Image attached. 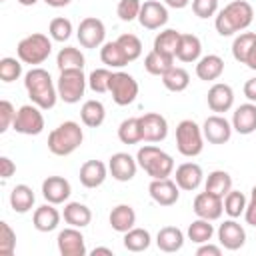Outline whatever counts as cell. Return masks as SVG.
Returning <instances> with one entry per match:
<instances>
[{"label": "cell", "mask_w": 256, "mask_h": 256, "mask_svg": "<svg viewBox=\"0 0 256 256\" xmlns=\"http://www.w3.org/2000/svg\"><path fill=\"white\" fill-rule=\"evenodd\" d=\"M150 242V232L144 228H130L128 232H124V248L130 252H144L148 250Z\"/></svg>", "instance_id": "obj_38"}, {"label": "cell", "mask_w": 256, "mask_h": 256, "mask_svg": "<svg viewBox=\"0 0 256 256\" xmlns=\"http://www.w3.org/2000/svg\"><path fill=\"white\" fill-rule=\"evenodd\" d=\"M172 66H174V56H168V54H162V52H156V50L148 52L146 58H144V68L152 76L162 78Z\"/></svg>", "instance_id": "obj_32"}, {"label": "cell", "mask_w": 256, "mask_h": 256, "mask_svg": "<svg viewBox=\"0 0 256 256\" xmlns=\"http://www.w3.org/2000/svg\"><path fill=\"white\" fill-rule=\"evenodd\" d=\"M108 166L100 160H86L82 166H80V184L84 188H98L104 184L106 176H108Z\"/></svg>", "instance_id": "obj_22"}, {"label": "cell", "mask_w": 256, "mask_h": 256, "mask_svg": "<svg viewBox=\"0 0 256 256\" xmlns=\"http://www.w3.org/2000/svg\"><path fill=\"white\" fill-rule=\"evenodd\" d=\"M16 248V232L10 228L8 222H0V254L12 256Z\"/></svg>", "instance_id": "obj_47"}, {"label": "cell", "mask_w": 256, "mask_h": 256, "mask_svg": "<svg viewBox=\"0 0 256 256\" xmlns=\"http://www.w3.org/2000/svg\"><path fill=\"white\" fill-rule=\"evenodd\" d=\"M180 32L178 30H162L156 38H154V48L156 52H162V54H168V56H174L176 58V50H178V42H180Z\"/></svg>", "instance_id": "obj_36"}, {"label": "cell", "mask_w": 256, "mask_h": 256, "mask_svg": "<svg viewBox=\"0 0 256 256\" xmlns=\"http://www.w3.org/2000/svg\"><path fill=\"white\" fill-rule=\"evenodd\" d=\"M148 192H150V198L160 206H172L180 198V188L170 178H152Z\"/></svg>", "instance_id": "obj_14"}, {"label": "cell", "mask_w": 256, "mask_h": 256, "mask_svg": "<svg viewBox=\"0 0 256 256\" xmlns=\"http://www.w3.org/2000/svg\"><path fill=\"white\" fill-rule=\"evenodd\" d=\"M116 42L124 50L128 62H134V60H138L142 56V42H140V38L136 34H122V36H118Z\"/></svg>", "instance_id": "obj_43"}, {"label": "cell", "mask_w": 256, "mask_h": 256, "mask_svg": "<svg viewBox=\"0 0 256 256\" xmlns=\"http://www.w3.org/2000/svg\"><path fill=\"white\" fill-rule=\"evenodd\" d=\"M138 22L146 30H158L160 26H164L168 22V10L158 0H146L142 4V8H140Z\"/></svg>", "instance_id": "obj_15"}, {"label": "cell", "mask_w": 256, "mask_h": 256, "mask_svg": "<svg viewBox=\"0 0 256 256\" xmlns=\"http://www.w3.org/2000/svg\"><path fill=\"white\" fill-rule=\"evenodd\" d=\"M244 96H246L250 102L256 104V78L246 80V84H244Z\"/></svg>", "instance_id": "obj_54"}, {"label": "cell", "mask_w": 256, "mask_h": 256, "mask_svg": "<svg viewBox=\"0 0 256 256\" xmlns=\"http://www.w3.org/2000/svg\"><path fill=\"white\" fill-rule=\"evenodd\" d=\"M62 216H64V222L74 226V228H84V226H88L92 222V212L82 202H68L64 206Z\"/></svg>", "instance_id": "obj_29"}, {"label": "cell", "mask_w": 256, "mask_h": 256, "mask_svg": "<svg viewBox=\"0 0 256 256\" xmlns=\"http://www.w3.org/2000/svg\"><path fill=\"white\" fill-rule=\"evenodd\" d=\"M14 118H16V110H14L12 102L2 100L0 102V132H6L14 124Z\"/></svg>", "instance_id": "obj_50"}, {"label": "cell", "mask_w": 256, "mask_h": 256, "mask_svg": "<svg viewBox=\"0 0 256 256\" xmlns=\"http://www.w3.org/2000/svg\"><path fill=\"white\" fill-rule=\"evenodd\" d=\"M218 10V0H192V12L198 18H210Z\"/></svg>", "instance_id": "obj_49"}, {"label": "cell", "mask_w": 256, "mask_h": 256, "mask_svg": "<svg viewBox=\"0 0 256 256\" xmlns=\"http://www.w3.org/2000/svg\"><path fill=\"white\" fill-rule=\"evenodd\" d=\"M22 76V60H16V58H2L0 60V80L2 82H14Z\"/></svg>", "instance_id": "obj_45"}, {"label": "cell", "mask_w": 256, "mask_h": 256, "mask_svg": "<svg viewBox=\"0 0 256 256\" xmlns=\"http://www.w3.org/2000/svg\"><path fill=\"white\" fill-rule=\"evenodd\" d=\"M202 178H204V172H202L200 164H196V162L180 164L176 168V174H174V182L178 184L180 190H186V192L196 190L202 184Z\"/></svg>", "instance_id": "obj_21"}, {"label": "cell", "mask_w": 256, "mask_h": 256, "mask_svg": "<svg viewBox=\"0 0 256 256\" xmlns=\"http://www.w3.org/2000/svg\"><path fill=\"white\" fill-rule=\"evenodd\" d=\"M220 254H222V248L216 244H210V242L200 244V248L196 250V256H220Z\"/></svg>", "instance_id": "obj_52"}, {"label": "cell", "mask_w": 256, "mask_h": 256, "mask_svg": "<svg viewBox=\"0 0 256 256\" xmlns=\"http://www.w3.org/2000/svg\"><path fill=\"white\" fill-rule=\"evenodd\" d=\"M252 20H254L252 6L246 0H234L218 12L214 26L220 36H232L240 30H246L252 24Z\"/></svg>", "instance_id": "obj_2"}, {"label": "cell", "mask_w": 256, "mask_h": 256, "mask_svg": "<svg viewBox=\"0 0 256 256\" xmlns=\"http://www.w3.org/2000/svg\"><path fill=\"white\" fill-rule=\"evenodd\" d=\"M100 60L108 68H122V66L128 64V58H126L124 50L120 48V44L116 40L102 44V48H100Z\"/></svg>", "instance_id": "obj_33"}, {"label": "cell", "mask_w": 256, "mask_h": 256, "mask_svg": "<svg viewBox=\"0 0 256 256\" xmlns=\"http://www.w3.org/2000/svg\"><path fill=\"white\" fill-rule=\"evenodd\" d=\"M246 196L240 192V190H230L226 196H224V212L230 216V218H238L240 214H244L246 210Z\"/></svg>", "instance_id": "obj_42"}, {"label": "cell", "mask_w": 256, "mask_h": 256, "mask_svg": "<svg viewBox=\"0 0 256 256\" xmlns=\"http://www.w3.org/2000/svg\"><path fill=\"white\" fill-rule=\"evenodd\" d=\"M118 138L122 144H138L142 142V128L140 118H126L118 126Z\"/></svg>", "instance_id": "obj_39"}, {"label": "cell", "mask_w": 256, "mask_h": 256, "mask_svg": "<svg viewBox=\"0 0 256 256\" xmlns=\"http://www.w3.org/2000/svg\"><path fill=\"white\" fill-rule=\"evenodd\" d=\"M48 32H50L52 40H56V42H64V40H68L70 34H72V22H70L68 18H64V16H56V18L50 20Z\"/></svg>", "instance_id": "obj_46"}, {"label": "cell", "mask_w": 256, "mask_h": 256, "mask_svg": "<svg viewBox=\"0 0 256 256\" xmlns=\"http://www.w3.org/2000/svg\"><path fill=\"white\" fill-rule=\"evenodd\" d=\"M254 44H256V34L254 32H242L240 36H236L234 42H232V56H234V60L244 64Z\"/></svg>", "instance_id": "obj_40"}, {"label": "cell", "mask_w": 256, "mask_h": 256, "mask_svg": "<svg viewBox=\"0 0 256 256\" xmlns=\"http://www.w3.org/2000/svg\"><path fill=\"white\" fill-rule=\"evenodd\" d=\"M110 78H112V72L108 68H96L88 76V86H90L92 92L104 94V92L110 90Z\"/></svg>", "instance_id": "obj_44"}, {"label": "cell", "mask_w": 256, "mask_h": 256, "mask_svg": "<svg viewBox=\"0 0 256 256\" xmlns=\"http://www.w3.org/2000/svg\"><path fill=\"white\" fill-rule=\"evenodd\" d=\"M42 108H38L36 104H24L18 108L16 118L12 128L18 134H26V136H38L44 130V116L40 112Z\"/></svg>", "instance_id": "obj_8"}, {"label": "cell", "mask_w": 256, "mask_h": 256, "mask_svg": "<svg viewBox=\"0 0 256 256\" xmlns=\"http://www.w3.org/2000/svg\"><path fill=\"white\" fill-rule=\"evenodd\" d=\"M48 6H52V8H64V6H68L72 0H44Z\"/></svg>", "instance_id": "obj_57"}, {"label": "cell", "mask_w": 256, "mask_h": 256, "mask_svg": "<svg viewBox=\"0 0 256 256\" xmlns=\"http://www.w3.org/2000/svg\"><path fill=\"white\" fill-rule=\"evenodd\" d=\"M202 54V42L196 34H182L176 50V58L180 62H198Z\"/></svg>", "instance_id": "obj_27"}, {"label": "cell", "mask_w": 256, "mask_h": 256, "mask_svg": "<svg viewBox=\"0 0 256 256\" xmlns=\"http://www.w3.org/2000/svg\"><path fill=\"white\" fill-rule=\"evenodd\" d=\"M78 42L80 46L84 48H98L104 44V38H106V26L100 18L96 16H86L80 24H78Z\"/></svg>", "instance_id": "obj_10"}, {"label": "cell", "mask_w": 256, "mask_h": 256, "mask_svg": "<svg viewBox=\"0 0 256 256\" xmlns=\"http://www.w3.org/2000/svg\"><path fill=\"white\" fill-rule=\"evenodd\" d=\"M24 88L28 92V98L32 100V104H36L42 110H50L56 106L58 100V88L54 86L50 72H46L44 68H30L24 76Z\"/></svg>", "instance_id": "obj_1"}, {"label": "cell", "mask_w": 256, "mask_h": 256, "mask_svg": "<svg viewBox=\"0 0 256 256\" xmlns=\"http://www.w3.org/2000/svg\"><path fill=\"white\" fill-rule=\"evenodd\" d=\"M18 2H20L22 6H34V4L38 2V0H18Z\"/></svg>", "instance_id": "obj_59"}, {"label": "cell", "mask_w": 256, "mask_h": 256, "mask_svg": "<svg viewBox=\"0 0 256 256\" xmlns=\"http://www.w3.org/2000/svg\"><path fill=\"white\" fill-rule=\"evenodd\" d=\"M136 162L150 178H168L174 170L172 156L154 144H144L136 154Z\"/></svg>", "instance_id": "obj_4"}, {"label": "cell", "mask_w": 256, "mask_h": 256, "mask_svg": "<svg viewBox=\"0 0 256 256\" xmlns=\"http://www.w3.org/2000/svg\"><path fill=\"white\" fill-rule=\"evenodd\" d=\"M188 2H190V0H164V4H166V6H170V8H176V10H180V8H186V6H188Z\"/></svg>", "instance_id": "obj_56"}, {"label": "cell", "mask_w": 256, "mask_h": 256, "mask_svg": "<svg viewBox=\"0 0 256 256\" xmlns=\"http://www.w3.org/2000/svg\"><path fill=\"white\" fill-rule=\"evenodd\" d=\"M108 220H110L112 230L124 234L130 228H134V224H136V212H134V208L130 204H118V206L112 208Z\"/></svg>", "instance_id": "obj_26"}, {"label": "cell", "mask_w": 256, "mask_h": 256, "mask_svg": "<svg viewBox=\"0 0 256 256\" xmlns=\"http://www.w3.org/2000/svg\"><path fill=\"white\" fill-rule=\"evenodd\" d=\"M108 170H110V174H112L114 180H118V182H130L136 176L138 162L128 152H116V154L110 156Z\"/></svg>", "instance_id": "obj_17"}, {"label": "cell", "mask_w": 256, "mask_h": 256, "mask_svg": "<svg viewBox=\"0 0 256 256\" xmlns=\"http://www.w3.org/2000/svg\"><path fill=\"white\" fill-rule=\"evenodd\" d=\"M70 194H72V186L62 176H48L42 182V196L50 204H62L70 198Z\"/></svg>", "instance_id": "obj_20"}, {"label": "cell", "mask_w": 256, "mask_h": 256, "mask_svg": "<svg viewBox=\"0 0 256 256\" xmlns=\"http://www.w3.org/2000/svg\"><path fill=\"white\" fill-rule=\"evenodd\" d=\"M248 68H252V70H256V44L252 46V50H250V54H248V58H246V62H244Z\"/></svg>", "instance_id": "obj_55"}, {"label": "cell", "mask_w": 256, "mask_h": 256, "mask_svg": "<svg viewBox=\"0 0 256 256\" xmlns=\"http://www.w3.org/2000/svg\"><path fill=\"white\" fill-rule=\"evenodd\" d=\"M162 84L170 90V92H184L190 84V74L188 70L180 68V66H172L164 76H162Z\"/></svg>", "instance_id": "obj_37"}, {"label": "cell", "mask_w": 256, "mask_h": 256, "mask_svg": "<svg viewBox=\"0 0 256 256\" xmlns=\"http://www.w3.org/2000/svg\"><path fill=\"white\" fill-rule=\"evenodd\" d=\"M232 124L220 114L208 116L202 124V134L210 144H226L232 136Z\"/></svg>", "instance_id": "obj_13"}, {"label": "cell", "mask_w": 256, "mask_h": 256, "mask_svg": "<svg viewBox=\"0 0 256 256\" xmlns=\"http://www.w3.org/2000/svg\"><path fill=\"white\" fill-rule=\"evenodd\" d=\"M32 222H34V228L38 232H52L58 228L60 224V212L54 208V204H42L34 210V216H32Z\"/></svg>", "instance_id": "obj_24"}, {"label": "cell", "mask_w": 256, "mask_h": 256, "mask_svg": "<svg viewBox=\"0 0 256 256\" xmlns=\"http://www.w3.org/2000/svg\"><path fill=\"white\" fill-rule=\"evenodd\" d=\"M140 8H142L140 0H120L118 6H116V14L122 22H132V20L138 18Z\"/></svg>", "instance_id": "obj_48"}, {"label": "cell", "mask_w": 256, "mask_h": 256, "mask_svg": "<svg viewBox=\"0 0 256 256\" xmlns=\"http://www.w3.org/2000/svg\"><path fill=\"white\" fill-rule=\"evenodd\" d=\"M104 118H106V108H104V104L100 100H86L82 104V108H80V120H82L84 126L98 128V126H102Z\"/></svg>", "instance_id": "obj_31"}, {"label": "cell", "mask_w": 256, "mask_h": 256, "mask_svg": "<svg viewBox=\"0 0 256 256\" xmlns=\"http://www.w3.org/2000/svg\"><path fill=\"white\" fill-rule=\"evenodd\" d=\"M96 254H106V256H112V250H110V248H104V246H98V248H94V250H92V256H96Z\"/></svg>", "instance_id": "obj_58"}, {"label": "cell", "mask_w": 256, "mask_h": 256, "mask_svg": "<svg viewBox=\"0 0 256 256\" xmlns=\"http://www.w3.org/2000/svg\"><path fill=\"white\" fill-rule=\"evenodd\" d=\"M218 242L226 250H238L246 242V232L234 218L224 220L220 224V228H218Z\"/></svg>", "instance_id": "obj_19"}, {"label": "cell", "mask_w": 256, "mask_h": 256, "mask_svg": "<svg viewBox=\"0 0 256 256\" xmlns=\"http://www.w3.org/2000/svg\"><path fill=\"white\" fill-rule=\"evenodd\" d=\"M84 54L78 50V48H74V46H66V48H62L60 52H58V56H56V66H58V70L62 72V70H82L84 68Z\"/></svg>", "instance_id": "obj_34"}, {"label": "cell", "mask_w": 256, "mask_h": 256, "mask_svg": "<svg viewBox=\"0 0 256 256\" xmlns=\"http://www.w3.org/2000/svg\"><path fill=\"white\" fill-rule=\"evenodd\" d=\"M82 140L84 132L80 124L74 120H66L48 134V150L56 156H68L82 144Z\"/></svg>", "instance_id": "obj_3"}, {"label": "cell", "mask_w": 256, "mask_h": 256, "mask_svg": "<svg viewBox=\"0 0 256 256\" xmlns=\"http://www.w3.org/2000/svg\"><path fill=\"white\" fill-rule=\"evenodd\" d=\"M206 102H208V108L212 112H216V114L228 112L234 106V90H232V86H228L224 82L212 84L210 90H208Z\"/></svg>", "instance_id": "obj_18"}, {"label": "cell", "mask_w": 256, "mask_h": 256, "mask_svg": "<svg viewBox=\"0 0 256 256\" xmlns=\"http://www.w3.org/2000/svg\"><path fill=\"white\" fill-rule=\"evenodd\" d=\"M156 246L162 250V252H178L182 246H184V234L180 228L176 226H164L158 230V236H156Z\"/></svg>", "instance_id": "obj_28"}, {"label": "cell", "mask_w": 256, "mask_h": 256, "mask_svg": "<svg viewBox=\"0 0 256 256\" xmlns=\"http://www.w3.org/2000/svg\"><path fill=\"white\" fill-rule=\"evenodd\" d=\"M142 140L144 142H162L168 136V122L158 112H146L140 116Z\"/></svg>", "instance_id": "obj_12"}, {"label": "cell", "mask_w": 256, "mask_h": 256, "mask_svg": "<svg viewBox=\"0 0 256 256\" xmlns=\"http://www.w3.org/2000/svg\"><path fill=\"white\" fill-rule=\"evenodd\" d=\"M214 236V226L210 224V220L198 218L188 226V240L196 242V244H204Z\"/></svg>", "instance_id": "obj_41"}, {"label": "cell", "mask_w": 256, "mask_h": 256, "mask_svg": "<svg viewBox=\"0 0 256 256\" xmlns=\"http://www.w3.org/2000/svg\"><path fill=\"white\" fill-rule=\"evenodd\" d=\"M34 200H36V196H34V192L28 184H16L10 192V206L18 214L30 212L32 206H34Z\"/></svg>", "instance_id": "obj_30"}, {"label": "cell", "mask_w": 256, "mask_h": 256, "mask_svg": "<svg viewBox=\"0 0 256 256\" xmlns=\"http://www.w3.org/2000/svg\"><path fill=\"white\" fill-rule=\"evenodd\" d=\"M14 172H16V164H14L8 156H2V158H0V176H2L4 180H8Z\"/></svg>", "instance_id": "obj_51"}, {"label": "cell", "mask_w": 256, "mask_h": 256, "mask_svg": "<svg viewBox=\"0 0 256 256\" xmlns=\"http://www.w3.org/2000/svg\"><path fill=\"white\" fill-rule=\"evenodd\" d=\"M192 208H194V214H196L198 218H204V220L214 222V220H218V218L222 216V212H224V198H220V196H216V194L204 190V192H200V194L194 198Z\"/></svg>", "instance_id": "obj_11"}, {"label": "cell", "mask_w": 256, "mask_h": 256, "mask_svg": "<svg viewBox=\"0 0 256 256\" xmlns=\"http://www.w3.org/2000/svg\"><path fill=\"white\" fill-rule=\"evenodd\" d=\"M56 244H58V252L62 256H84L86 254L84 236L74 226L60 230L58 232V238H56Z\"/></svg>", "instance_id": "obj_16"}, {"label": "cell", "mask_w": 256, "mask_h": 256, "mask_svg": "<svg viewBox=\"0 0 256 256\" xmlns=\"http://www.w3.org/2000/svg\"><path fill=\"white\" fill-rule=\"evenodd\" d=\"M88 78L84 76L82 70H62L56 82L58 88V98L66 104H76L84 96Z\"/></svg>", "instance_id": "obj_7"}, {"label": "cell", "mask_w": 256, "mask_h": 256, "mask_svg": "<svg viewBox=\"0 0 256 256\" xmlns=\"http://www.w3.org/2000/svg\"><path fill=\"white\" fill-rule=\"evenodd\" d=\"M204 190H208V192H212V194L224 198V196L232 190V176H230L226 170H214V172L208 174Z\"/></svg>", "instance_id": "obj_35"}, {"label": "cell", "mask_w": 256, "mask_h": 256, "mask_svg": "<svg viewBox=\"0 0 256 256\" xmlns=\"http://www.w3.org/2000/svg\"><path fill=\"white\" fill-rule=\"evenodd\" d=\"M232 128L238 132V134H252L256 130V104L254 102H246V104H240L236 110H234V116H232Z\"/></svg>", "instance_id": "obj_23"}, {"label": "cell", "mask_w": 256, "mask_h": 256, "mask_svg": "<svg viewBox=\"0 0 256 256\" xmlns=\"http://www.w3.org/2000/svg\"><path fill=\"white\" fill-rule=\"evenodd\" d=\"M250 200H254V202H256V186L250 190Z\"/></svg>", "instance_id": "obj_60"}, {"label": "cell", "mask_w": 256, "mask_h": 256, "mask_svg": "<svg viewBox=\"0 0 256 256\" xmlns=\"http://www.w3.org/2000/svg\"><path fill=\"white\" fill-rule=\"evenodd\" d=\"M176 148L186 158H194L202 152L204 134H202V128L194 120L186 118L176 126Z\"/></svg>", "instance_id": "obj_6"}, {"label": "cell", "mask_w": 256, "mask_h": 256, "mask_svg": "<svg viewBox=\"0 0 256 256\" xmlns=\"http://www.w3.org/2000/svg\"><path fill=\"white\" fill-rule=\"evenodd\" d=\"M224 72V60L218 56V54H208V56H202L196 64V76L204 82H212V80H218Z\"/></svg>", "instance_id": "obj_25"}, {"label": "cell", "mask_w": 256, "mask_h": 256, "mask_svg": "<svg viewBox=\"0 0 256 256\" xmlns=\"http://www.w3.org/2000/svg\"><path fill=\"white\" fill-rule=\"evenodd\" d=\"M52 52V42L48 40V36L34 32L26 38H22L16 46V54L18 60H22V64H30V66H38L42 64Z\"/></svg>", "instance_id": "obj_5"}, {"label": "cell", "mask_w": 256, "mask_h": 256, "mask_svg": "<svg viewBox=\"0 0 256 256\" xmlns=\"http://www.w3.org/2000/svg\"><path fill=\"white\" fill-rule=\"evenodd\" d=\"M112 100L118 106H128L136 100L138 96V82L134 80V76H130L128 72H112L110 78V90Z\"/></svg>", "instance_id": "obj_9"}, {"label": "cell", "mask_w": 256, "mask_h": 256, "mask_svg": "<svg viewBox=\"0 0 256 256\" xmlns=\"http://www.w3.org/2000/svg\"><path fill=\"white\" fill-rule=\"evenodd\" d=\"M244 218H246V222H248L250 226H254V228H256V202H254V200H250V202L246 204Z\"/></svg>", "instance_id": "obj_53"}]
</instances>
